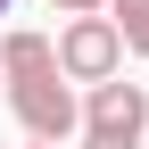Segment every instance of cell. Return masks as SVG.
<instances>
[{
  "label": "cell",
  "mask_w": 149,
  "mask_h": 149,
  "mask_svg": "<svg viewBox=\"0 0 149 149\" xmlns=\"http://www.w3.org/2000/svg\"><path fill=\"white\" fill-rule=\"evenodd\" d=\"M149 133V91L141 83H91V100H83V149H141Z\"/></svg>",
  "instance_id": "cell-1"
},
{
  "label": "cell",
  "mask_w": 149,
  "mask_h": 149,
  "mask_svg": "<svg viewBox=\"0 0 149 149\" xmlns=\"http://www.w3.org/2000/svg\"><path fill=\"white\" fill-rule=\"evenodd\" d=\"M8 108H17V124H25V141H66V133H83V100L66 91L58 66H50V74H17V83H8Z\"/></svg>",
  "instance_id": "cell-2"
},
{
  "label": "cell",
  "mask_w": 149,
  "mask_h": 149,
  "mask_svg": "<svg viewBox=\"0 0 149 149\" xmlns=\"http://www.w3.org/2000/svg\"><path fill=\"white\" fill-rule=\"evenodd\" d=\"M116 66H124L116 17H66V25H58V74H66V83H108Z\"/></svg>",
  "instance_id": "cell-3"
},
{
  "label": "cell",
  "mask_w": 149,
  "mask_h": 149,
  "mask_svg": "<svg viewBox=\"0 0 149 149\" xmlns=\"http://www.w3.org/2000/svg\"><path fill=\"white\" fill-rule=\"evenodd\" d=\"M58 66V33H0V74H50Z\"/></svg>",
  "instance_id": "cell-4"
},
{
  "label": "cell",
  "mask_w": 149,
  "mask_h": 149,
  "mask_svg": "<svg viewBox=\"0 0 149 149\" xmlns=\"http://www.w3.org/2000/svg\"><path fill=\"white\" fill-rule=\"evenodd\" d=\"M108 17H116L124 50H133V58H149V0H108Z\"/></svg>",
  "instance_id": "cell-5"
},
{
  "label": "cell",
  "mask_w": 149,
  "mask_h": 149,
  "mask_svg": "<svg viewBox=\"0 0 149 149\" xmlns=\"http://www.w3.org/2000/svg\"><path fill=\"white\" fill-rule=\"evenodd\" d=\"M50 8H58V17H100L108 0H50Z\"/></svg>",
  "instance_id": "cell-6"
},
{
  "label": "cell",
  "mask_w": 149,
  "mask_h": 149,
  "mask_svg": "<svg viewBox=\"0 0 149 149\" xmlns=\"http://www.w3.org/2000/svg\"><path fill=\"white\" fill-rule=\"evenodd\" d=\"M25 149H58V141H25Z\"/></svg>",
  "instance_id": "cell-7"
},
{
  "label": "cell",
  "mask_w": 149,
  "mask_h": 149,
  "mask_svg": "<svg viewBox=\"0 0 149 149\" xmlns=\"http://www.w3.org/2000/svg\"><path fill=\"white\" fill-rule=\"evenodd\" d=\"M8 8H17V0H0V17H8Z\"/></svg>",
  "instance_id": "cell-8"
}]
</instances>
